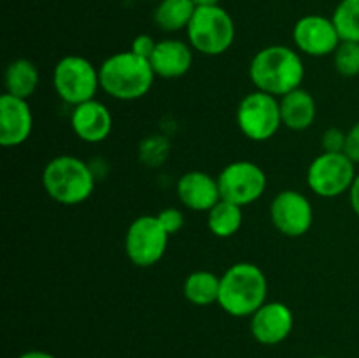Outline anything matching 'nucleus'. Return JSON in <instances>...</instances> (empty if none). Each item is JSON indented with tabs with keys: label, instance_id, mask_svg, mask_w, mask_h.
Listing matches in <instances>:
<instances>
[{
	"label": "nucleus",
	"instance_id": "27",
	"mask_svg": "<svg viewBox=\"0 0 359 358\" xmlns=\"http://www.w3.org/2000/svg\"><path fill=\"white\" fill-rule=\"evenodd\" d=\"M156 216L158 220H160V223L163 225V228L167 230L168 235L177 234V232L184 227V214L179 209H175V207H167V209L160 211Z\"/></svg>",
	"mask_w": 359,
	"mask_h": 358
},
{
	"label": "nucleus",
	"instance_id": "30",
	"mask_svg": "<svg viewBox=\"0 0 359 358\" xmlns=\"http://www.w3.org/2000/svg\"><path fill=\"white\" fill-rule=\"evenodd\" d=\"M349 200H351V207H353V211L359 218V174L356 175V179H354L353 186H351L349 190Z\"/></svg>",
	"mask_w": 359,
	"mask_h": 358
},
{
	"label": "nucleus",
	"instance_id": "28",
	"mask_svg": "<svg viewBox=\"0 0 359 358\" xmlns=\"http://www.w3.org/2000/svg\"><path fill=\"white\" fill-rule=\"evenodd\" d=\"M156 44H158V42L154 41V39L151 37L149 34H140V35H137L135 39H133L130 51L135 53V55L140 56V58L149 60L151 55L154 53V49H156Z\"/></svg>",
	"mask_w": 359,
	"mask_h": 358
},
{
	"label": "nucleus",
	"instance_id": "9",
	"mask_svg": "<svg viewBox=\"0 0 359 358\" xmlns=\"http://www.w3.org/2000/svg\"><path fill=\"white\" fill-rule=\"evenodd\" d=\"M167 230L158 216L144 214L130 223L125 235V251L137 267H153L163 258L168 246Z\"/></svg>",
	"mask_w": 359,
	"mask_h": 358
},
{
	"label": "nucleus",
	"instance_id": "7",
	"mask_svg": "<svg viewBox=\"0 0 359 358\" xmlns=\"http://www.w3.org/2000/svg\"><path fill=\"white\" fill-rule=\"evenodd\" d=\"M237 125L255 142L272 139L283 125L279 98L259 90L248 93L237 107Z\"/></svg>",
	"mask_w": 359,
	"mask_h": 358
},
{
	"label": "nucleus",
	"instance_id": "25",
	"mask_svg": "<svg viewBox=\"0 0 359 358\" xmlns=\"http://www.w3.org/2000/svg\"><path fill=\"white\" fill-rule=\"evenodd\" d=\"M168 154V142L161 139V135H151L140 146V158L146 161L149 167H160L161 161Z\"/></svg>",
	"mask_w": 359,
	"mask_h": 358
},
{
	"label": "nucleus",
	"instance_id": "12",
	"mask_svg": "<svg viewBox=\"0 0 359 358\" xmlns=\"http://www.w3.org/2000/svg\"><path fill=\"white\" fill-rule=\"evenodd\" d=\"M293 41L302 53L309 56H328L337 51L342 39L332 18L309 14L294 23Z\"/></svg>",
	"mask_w": 359,
	"mask_h": 358
},
{
	"label": "nucleus",
	"instance_id": "13",
	"mask_svg": "<svg viewBox=\"0 0 359 358\" xmlns=\"http://www.w3.org/2000/svg\"><path fill=\"white\" fill-rule=\"evenodd\" d=\"M293 311L283 302H265L251 316V333L259 344L276 346L293 332Z\"/></svg>",
	"mask_w": 359,
	"mask_h": 358
},
{
	"label": "nucleus",
	"instance_id": "5",
	"mask_svg": "<svg viewBox=\"0 0 359 358\" xmlns=\"http://www.w3.org/2000/svg\"><path fill=\"white\" fill-rule=\"evenodd\" d=\"M189 46L205 56H219L230 49L235 39V23L221 6L196 7L188 28Z\"/></svg>",
	"mask_w": 359,
	"mask_h": 358
},
{
	"label": "nucleus",
	"instance_id": "2",
	"mask_svg": "<svg viewBox=\"0 0 359 358\" xmlns=\"http://www.w3.org/2000/svg\"><path fill=\"white\" fill-rule=\"evenodd\" d=\"M269 281L265 272L251 262H238L221 276L219 300L224 312L235 318L252 316L266 302Z\"/></svg>",
	"mask_w": 359,
	"mask_h": 358
},
{
	"label": "nucleus",
	"instance_id": "19",
	"mask_svg": "<svg viewBox=\"0 0 359 358\" xmlns=\"http://www.w3.org/2000/svg\"><path fill=\"white\" fill-rule=\"evenodd\" d=\"M219 290L221 277L210 270H195L186 277L184 284H182V293H184L186 300L191 302L193 305H200V307H205V305L219 300Z\"/></svg>",
	"mask_w": 359,
	"mask_h": 358
},
{
	"label": "nucleus",
	"instance_id": "20",
	"mask_svg": "<svg viewBox=\"0 0 359 358\" xmlns=\"http://www.w3.org/2000/svg\"><path fill=\"white\" fill-rule=\"evenodd\" d=\"M39 86V70L32 60L18 58L6 69V93L28 100Z\"/></svg>",
	"mask_w": 359,
	"mask_h": 358
},
{
	"label": "nucleus",
	"instance_id": "22",
	"mask_svg": "<svg viewBox=\"0 0 359 358\" xmlns=\"http://www.w3.org/2000/svg\"><path fill=\"white\" fill-rule=\"evenodd\" d=\"M242 220H244L242 207L223 199L207 213V227L216 237L221 239L237 234L242 227Z\"/></svg>",
	"mask_w": 359,
	"mask_h": 358
},
{
	"label": "nucleus",
	"instance_id": "4",
	"mask_svg": "<svg viewBox=\"0 0 359 358\" xmlns=\"http://www.w3.org/2000/svg\"><path fill=\"white\" fill-rule=\"evenodd\" d=\"M42 186L55 202L77 206L93 193L95 174L81 158L60 154L49 160L42 171Z\"/></svg>",
	"mask_w": 359,
	"mask_h": 358
},
{
	"label": "nucleus",
	"instance_id": "17",
	"mask_svg": "<svg viewBox=\"0 0 359 358\" xmlns=\"http://www.w3.org/2000/svg\"><path fill=\"white\" fill-rule=\"evenodd\" d=\"M154 74L163 79H177L193 65V48L179 39H165L156 44L149 58Z\"/></svg>",
	"mask_w": 359,
	"mask_h": 358
},
{
	"label": "nucleus",
	"instance_id": "24",
	"mask_svg": "<svg viewBox=\"0 0 359 358\" xmlns=\"http://www.w3.org/2000/svg\"><path fill=\"white\" fill-rule=\"evenodd\" d=\"M333 63L340 76L354 77L359 74V42L342 41L333 53Z\"/></svg>",
	"mask_w": 359,
	"mask_h": 358
},
{
	"label": "nucleus",
	"instance_id": "33",
	"mask_svg": "<svg viewBox=\"0 0 359 358\" xmlns=\"http://www.w3.org/2000/svg\"><path fill=\"white\" fill-rule=\"evenodd\" d=\"M318 358H328V357H318Z\"/></svg>",
	"mask_w": 359,
	"mask_h": 358
},
{
	"label": "nucleus",
	"instance_id": "18",
	"mask_svg": "<svg viewBox=\"0 0 359 358\" xmlns=\"http://www.w3.org/2000/svg\"><path fill=\"white\" fill-rule=\"evenodd\" d=\"M279 102L283 125L290 130L302 132L314 123L318 107H316L314 97L307 90L298 88V90L280 97Z\"/></svg>",
	"mask_w": 359,
	"mask_h": 358
},
{
	"label": "nucleus",
	"instance_id": "23",
	"mask_svg": "<svg viewBox=\"0 0 359 358\" xmlns=\"http://www.w3.org/2000/svg\"><path fill=\"white\" fill-rule=\"evenodd\" d=\"M332 20L342 41L359 42V0H342Z\"/></svg>",
	"mask_w": 359,
	"mask_h": 358
},
{
	"label": "nucleus",
	"instance_id": "31",
	"mask_svg": "<svg viewBox=\"0 0 359 358\" xmlns=\"http://www.w3.org/2000/svg\"><path fill=\"white\" fill-rule=\"evenodd\" d=\"M18 358H56V357L55 354L48 353V351L32 350V351H25V353H21Z\"/></svg>",
	"mask_w": 359,
	"mask_h": 358
},
{
	"label": "nucleus",
	"instance_id": "11",
	"mask_svg": "<svg viewBox=\"0 0 359 358\" xmlns=\"http://www.w3.org/2000/svg\"><path fill=\"white\" fill-rule=\"evenodd\" d=\"M270 220L286 237H302L314 223V209L304 193L297 190H283L270 204Z\"/></svg>",
	"mask_w": 359,
	"mask_h": 358
},
{
	"label": "nucleus",
	"instance_id": "29",
	"mask_svg": "<svg viewBox=\"0 0 359 358\" xmlns=\"http://www.w3.org/2000/svg\"><path fill=\"white\" fill-rule=\"evenodd\" d=\"M344 153L354 161V164H359V121L354 123L351 126V130L347 132L346 137V150Z\"/></svg>",
	"mask_w": 359,
	"mask_h": 358
},
{
	"label": "nucleus",
	"instance_id": "8",
	"mask_svg": "<svg viewBox=\"0 0 359 358\" xmlns=\"http://www.w3.org/2000/svg\"><path fill=\"white\" fill-rule=\"evenodd\" d=\"M354 161L346 153H325L312 160L307 171V185L323 199H335L349 192L356 179Z\"/></svg>",
	"mask_w": 359,
	"mask_h": 358
},
{
	"label": "nucleus",
	"instance_id": "16",
	"mask_svg": "<svg viewBox=\"0 0 359 358\" xmlns=\"http://www.w3.org/2000/svg\"><path fill=\"white\" fill-rule=\"evenodd\" d=\"M175 192H177L182 206L191 211H198V213H209L221 200L217 178H212L202 171H191L182 174L175 186Z\"/></svg>",
	"mask_w": 359,
	"mask_h": 358
},
{
	"label": "nucleus",
	"instance_id": "6",
	"mask_svg": "<svg viewBox=\"0 0 359 358\" xmlns=\"http://www.w3.org/2000/svg\"><path fill=\"white\" fill-rule=\"evenodd\" d=\"M53 86L56 95L69 105L93 100L100 88L98 69L79 55L63 56L53 70Z\"/></svg>",
	"mask_w": 359,
	"mask_h": 358
},
{
	"label": "nucleus",
	"instance_id": "26",
	"mask_svg": "<svg viewBox=\"0 0 359 358\" xmlns=\"http://www.w3.org/2000/svg\"><path fill=\"white\" fill-rule=\"evenodd\" d=\"M346 137L347 132H342L337 126L326 130L321 139L325 153H344V150H346Z\"/></svg>",
	"mask_w": 359,
	"mask_h": 358
},
{
	"label": "nucleus",
	"instance_id": "10",
	"mask_svg": "<svg viewBox=\"0 0 359 358\" xmlns=\"http://www.w3.org/2000/svg\"><path fill=\"white\" fill-rule=\"evenodd\" d=\"M217 185L221 199L244 207L262 199L266 190V174L255 161L237 160L219 172Z\"/></svg>",
	"mask_w": 359,
	"mask_h": 358
},
{
	"label": "nucleus",
	"instance_id": "3",
	"mask_svg": "<svg viewBox=\"0 0 359 358\" xmlns=\"http://www.w3.org/2000/svg\"><path fill=\"white\" fill-rule=\"evenodd\" d=\"M100 88L116 100H139L153 88L154 74L149 60L140 58L132 51L111 55L98 67Z\"/></svg>",
	"mask_w": 359,
	"mask_h": 358
},
{
	"label": "nucleus",
	"instance_id": "32",
	"mask_svg": "<svg viewBox=\"0 0 359 358\" xmlns=\"http://www.w3.org/2000/svg\"><path fill=\"white\" fill-rule=\"evenodd\" d=\"M196 7H209V6H219V0H193Z\"/></svg>",
	"mask_w": 359,
	"mask_h": 358
},
{
	"label": "nucleus",
	"instance_id": "15",
	"mask_svg": "<svg viewBox=\"0 0 359 358\" xmlns=\"http://www.w3.org/2000/svg\"><path fill=\"white\" fill-rule=\"evenodd\" d=\"M70 126L81 140L88 144H98L111 135L112 114L107 105L93 98L72 109Z\"/></svg>",
	"mask_w": 359,
	"mask_h": 358
},
{
	"label": "nucleus",
	"instance_id": "21",
	"mask_svg": "<svg viewBox=\"0 0 359 358\" xmlns=\"http://www.w3.org/2000/svg\"><path fill=\"white\" fill-rule=\"evenodd\" d=\"M195 11L193 0H161L154 9V23L163 32L186 30Z\"/></svg>",
	"mask_w": 359,
	"mask_h": 358
},
{
	"label": "nucleus",
	"instance_id": "14",
	"mask_svg": "<svg viewBox=\"0 0 359 358\" xmlns=\"http://www.w3.org/2000/svg\"><path fill=\"white\" fill-rule=\"evenodd\" d=\"M34 128V114L25 98L4 93L0 97V144L16 147L27 142Z\"/></svg>",
	"mask_w": 359,
	"mask_h": 358
},
{
	"label": "nucleus",
	"instance_id": "1",
	"mask_svg": "<svg viewBox=\"0 0 359 358\" xmlns=\"http://www.w3.org/2000/svg\"><path fill=\"white\" fill-rule=\"evenodd\" d=\"M249 77L256 90L280 98L302 88L305 67L293 48L279 44L266 46L252 56Z\"/></svg>",
	"mask_w": 359,
	"mask_h": 358
}]
</instances>
